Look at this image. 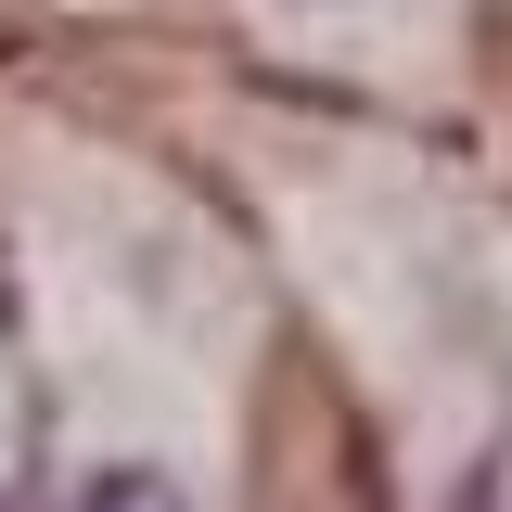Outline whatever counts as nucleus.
I'll return each instance as SVG.
<instances>
[{
    "label": "nucleus",
    "mask_w": 512,
    "mask_h": 512,
    "mask_svg": "<svg viewBox=\"0 0 512 512\" xmlns=\"http://www.w3.org/2000/svg\"><path fill=\"white\" fill-rule=\"evenodd\" d=\"M64 512H192V500L167 487V474H128V461H116V474H90V487H77Z\"/></svg>",
    "instance_id": "f257e3e1"
},
{
    "label": "nucleus",
    "mask_w": 512,
    "mask_h": 512,
    "mask_svg": "<svg viewBox=\"0 0 512 512\" xmlns=\"http://www.w3.org/2000/svg\"><path fill=\"white\" fill-rule=\"evenodd\" d=\"M0 512H26V500H0Z\"/></svg>",
    "instance_id": "f03ea898"
}]
</instances>
